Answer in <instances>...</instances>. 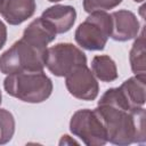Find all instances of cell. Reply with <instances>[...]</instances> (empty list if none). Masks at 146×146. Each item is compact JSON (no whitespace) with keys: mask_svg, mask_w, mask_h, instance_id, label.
<instances>
[{"mask_svg":"<svg viewBox=\"0 0 146 146\" xmlns=\"http://www.w3.org/2000/svg\"><path fill=\"white\" fill-rule=\"evenodd\" d=\"M100 119L107 141L119 146L144 144L146 141L145 108H124L111 103L98 102L94 110Z\"/></svg>","mask_w":146,"mask_h":146,"instance_id":"cell-1","label":"cell"},{"mask_svg":"<svg viewBox=\"0 0 146 146\" xmlns=\"http://www.w3.org/2000/svg\"><path fill=\"white\" fill-rule=\"evenodd\" d=\"M6 92L25 103H42L52 92V81L43 71L8 74L3 80Z\"/></svg>","mask_w":146,"mask_h":146,"instance_id":"cell-2","label":"cell"},{"mask_svg":"<svg viewBox=\"0 0 146 146\" xmlns=\"http://www.w3.org/2000/svg\"><path fill=\"white\" fill-rule=\"evenodd\" d=\"M47 49L39 48L23 38L0 56V72L8 75L18 72L43 71Z\"/></svg>","mask_w":146,"mask_h":146,"instance_id":"cell-3","label":"cell"},{"mask_svg":"<svg viewBox=\"0 0 146 146\" xmlns=\"http://www.w3.org/2000/svg\"><path fill=\"white\" fill-rule=\"evenodd\" d=\"M111 15L105 11H92L78 26L74 39L76 43L86 50H103L111 36Z\"/></svg>","mask_w":146,"mask_h":146,"instance_id":"cell-4","label":"cell"},{"mask_svg":"<svg viewBox=\"0 0 146 146\" xmlns=\"http://www.w3.org/2000/svg\"><path fill=\"white\" fill-rule=\"evenodd\" d=\"M70 131L87 146H103L107 143L106 130L94 110H79L70 121Z\"/></svg>","mask_w":146,"mask_h":146,"instance_id":"cell-5","label":"cell"},{"mask_svg":"<svg viewBox=\"0 0 146 146\" xmlns=\"http://www.w3.org/2000/svg\"><path fill=\"white\" fill-rule=\"evenodd\" d=\"M87 64L86 54L70 42H60L47 48L46 66L56 76H66L75 67Z\"/></svg>","mask_w":146,"mask_h":146,"instance_id":"cell-6","label":"cell"},{"mask_svg":"<svg viewBox=\"0 0 146 146\" xmlns=\"http://www.w3.org/2000/svg\"><path fill=\"white\" fill-rule=\"evenodd\" d=\"M65 86L68 92L81 100H94L99 92V84L91 70L84 65L75 67L65 76Z\"/></svg>","mask_w":146,"mask_h":146,"instance_id":"cell-7","label":"cell"},{"mask_svg":"<svg viewBox=\"0 0 146 146\" xmlns=\"http://www.w3.org/2000/svg\"><path fill=\"white\" fill-rule=\"evenodd\" d=\"M112 31L111 38L115 41L124 42L135 39L139 34L140 24L137 16L125 9L116 10L111 14Z\"/></svg>","mask_w":146,"mask_h":146,"instance_id":"cell-8","label":"cell"},{"mask_svg":"<svg viewBox=\"0 0 146 146\" xmlns=\"http://www.w3.org/2000/svg\"><path fill=\"white\" fill-rule=\"evenodd\" d=\"M36 9L35 0H0V15L10 25H19L31 18Z\"/></svg>","mask_w":146,"mask_h":146,"instance_id":"cell-9","label":"cell"},{"mask_svg":"<svg viewBox=\"0 0 146 146\" xmlns=\"http://www.w3.org/2000/svg\"><path fill=\"white\" fill-rule=\"evenodd\" d=\"M41 18L44 19L57 34L66 33L70 31L76 19V10L68 5H55L47 8Z\"/></svg>","mask_w":146,"mask_h":146,"instance_id":"cell-10","label":"cell"},{"mask_svg":"<svg viewBox=\"0 0 146 146\" xmlns=\"http://www.w3.org/2000/svg\"><path fill=\"white\" fill-rule=\"evenodd\" d=\"M56 35L57 33L55 30L44 19L39 17L25 27L22 38L39 48L47 49V46L56 39Z\"/></svg>","mask_w":146,"mask_h":146,"instance_id":"cell-11","label":"cell"},{"mask_svg":"<svg viewBox=\"0 0 146 146\" xmlns=\"http://www.w3.org/2000/svg\"><path fill=\"white\" fill-rule=\"evenodd\" d=\"M145 86H146V75L131 76L120 86L129 105L132 108L143 107L145 105V99H146Z\"/></svg>","mask_w":146,"mask_h":146,"instance_id":"cell-12","label":"cell"},{"mask_svg":"<svg viewBox=\"0 0 146 146\" xmlns=\"http://www.w3.org/2000/svg\"><path fill=\"white\" fill-rule=\"evenodd\" d=\"M91 72L96 79L103 82H112L117 79L115 62L108 55H97L91 60Z\"/></svg>","mask_w":146,"mask_h":146,"instance_id":"cell-13","label":"cell"},{"mask_svg":"<svg viewBox=\"0 0 146 146\" xmlns=\"http://www.w3.org/2000/svg\"><path fill=\"white\" fill-rule=\"evenodd\" d=\"M130 54L129 60L130 66L135 75H146V60H145V35L144 30L136 36Z\"/></svg>","mask_w":146,"mask_h":146,"instance_id":"cell-14","label":"cell"},{"mask_svg":"<svg viewBox=\"0 0 146 146\" xmlns=\"http://www.w3.org/2000/svg\"><path fill=\"white\" fill-rule=\"evenodd\" d=\"M15 132V119L14 115L5 110L0 108V145L9 143Z\"/></svg>","mask_w":146,"mask_h":146,"instance_id":"cell-15","label":"cell"},{"mask_svg":"<svg viewBox=\"0 0 146 146\" xmlns=\"http://www.w3.org/2000/svg\"><path fill=\"white\" fill-rule=\"evenodd\" d=\"M122 0H83V9L86 13L106 11L117 7Z\"/></svg>","mask_w":146,"mask_h":146,"instance_id":"cell-16","label":"cell"},{"mask_svg":"<svg viewBox=\"0 0 146 146\" xmlns=\"http://www.w3.org/2000/svg\"><path fill=\"white\" fill-rule=\"evenodd\" d=\"M6 41H7V27L3 24V22L0 19V49H2Z\"/></svg>","mask_w":146,"mask_h":146,"instance_id":"cell-17","label":"cell"},{"mask_svg":"<svg viewBox=\"0 0 146 146\" xmlns=\"http://www.w3.org/2000/svg\"><path fill=\"white\" fill-rule=\"evenodd\" d=\"M1 102H2V94H1V90H0V104H1Z\"/></svg>","mask_w":146,"mask_h":146,"instance_id":"cell-18","label":"cell"},{"mask_svg":"<svg viewBox=\"0 0 146 146\" xmlns=\"http://www.w3.org/2000/svg\"><path fill=\"white\" fill-rule=\"evenodd\" d=\"M48 1H50V2H58V1H62V0H48Z\"/></svg>","mask_w":146,"mask_h":146,"instance_id":"cell-19","label":"cell"},{"mask_svg":"<svg viewBox=\"0 0 146 146\" xmlns=\"http://www.w3.org/2000/svg\"><path fill=\"white\" fill-rule=\"evenodd\" d=\"M133 1H136V2H143L144 0H133Z\"/></svg>","mask_w":146,"mask_h":146,"instance_id":"cell-20","label":"cell"}]
</instances>
